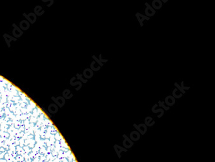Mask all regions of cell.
<instances>
[{"label":"cell","mask_w":215,"mask_h":162,"mask_svg":"<svg viewBox=\"0 0 215 162\" xmlns=\"http://www.w3.org/2000/svg\"><path fill=\"white\" fill-rule=\"evenodd\" d=\"M145 5H147V8L145 10L146 14H147L148 16H153V14L156 12V11H155L154 9H152V7H150V6H149V5H148V3H145Z\"/></svg>","instance_id":"1"},{"label":"cell","mask_w":215,"mask_h":162,"mask_svg":"<svg viewBox=\"0 0 215 162\" xmlns=\"http://www.w3.org/2000/svg\"><path fill=\"white\" fill-rule=\"evenodd\" d=\"M136 16H138V17H140V18H141V19H140L139 20V22H140V25H141V26H143V23H142V22H143V21L144 20H149V18H147V17H146V16H143V15H142V14H140V13H137L136 14Z\"/></svg>","instance_id":"4"},{"label":"cell","mask_w":215,"mask_h":162,"mask_svg":"<svg viewBox=\"0 0 215 162\" xmlns=\"http://www.w3.org/2000/svg\"><path fill=\"white\" fill-rule=\"evenodd\" d=\"M166 104H169V105H173L174 103H175V99L173 97L171 96H168V97L166 98L165 100Z\"/></svg>","instance_id":"3"},{"label":"cell","mask_w":215,"mask_h":162,"mask_svg":"<svg viewBox=\"0 0 215 162\" xmlns=\"http://www.w3.org/2000/svg\"><path fill=\"white\" fill-rule=\"evenodd\" d=\"M152 6L154 7L155 9H158L160 8H161V6H162V4H161V2L160 1H158V0H155L152 2Z\"/></svg>","instance_id":"2"}]
</instances>
